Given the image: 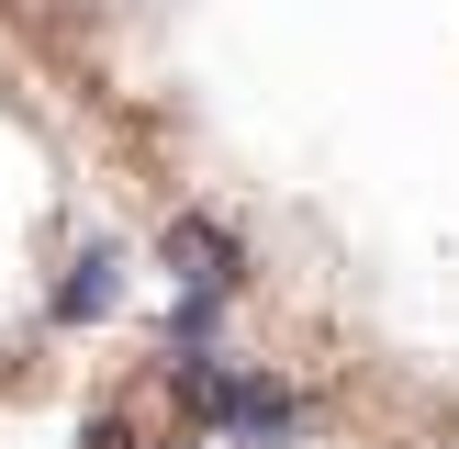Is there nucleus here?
Returning a JSON list of instances; mask_svg holds the SVG:
<instances>
[{"instance_id": "obj_2", "label": "nucleus", "mask_w": 459, "mask_h": 449, "mask_svg": "<svg viewBox=\"0 0 459 449\" xmlns=\"http://www.w3.org/2000/svg\"><path fill=\"white\" fill-rule=\"evenodd\" d=\"M224 427H236L247 449H281L291 427H303V404H291V393H269V382H236V416H224Z\"/></svg>"}, {"instance_id": "obj_3", "label": "nucleus", "mask_w": 459, "mask_h": 449, "mask_svg": "<svg viewBox=\"0 0 459 449\" xmlns=\"http://www.w3.org/2000/svg\"><path fill=\"white\" fill-rule=\"evenodd\" d=\"M169 393L191 404V416H236V371H224V359H202V348L169 371Z\"/></svg>"}, {"instance_id": "obj_1", "label": "nucleus", "mask_w": 459, "mask_h": 449, "mask_svg": "<svg viewBox=\"0 0 459 449\" xmlns=\"http://www.w3.org/2000/svg\"><path fill=\"white\" fill-rule=\"evenodd\" d=\"M157 259L179 269V292H224V281H236V236H224L213 214H179L169 236H157Z\"/></svg>"}, {"instance_id": "obj_4", "label": "nucleus", "mask_w": 459, "mask_h": 449, "mask_svg": "<svg viewBox=\"0 0 459 449\" xmlns=\"http://www.w3.org/2000/svg\"><path fill=\"white\" fill-rule=\"evenodd\" d=\"M112 292H124V259H112V247H90V259H79V281H67V304H56V314H79V326H90V314H112Z\"/></svg>"}]
</instances>
